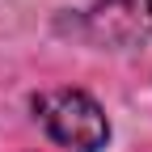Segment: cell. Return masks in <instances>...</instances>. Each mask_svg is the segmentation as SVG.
<instances>
[{
    "mask_svg": "<svg viewBox=\"0 0 152 152\" xmlns=\"http://www.w3.org/2000/svg\"><path fill=\"white\" fill-rule=\"evenodd\" d=\"M30 118L42 127L51 144L72 148V152H106L114 140V123L106 106L89 89H76V85L30 93Z\"/></svg>",
    "mask_w": 152,
    "mask_h": 152,
    "instance_id": "cell-1",
    "label": "cell"
},
{
    "mask_svg": "<svg viewBox=\"0 0 152 152\" xmlns=\"http://www.w3.org/2000/svg\"><path fill=\"white\" fill-rule=\"evenodd\" d=\"M55 26L93 51H140L152 42V0H89Z\"/></svg>",
    "mask_w": 152,
    "mask_h": 152,
    "instance_id": "cell-2",
    "label": "cell"
}]
</instances>
